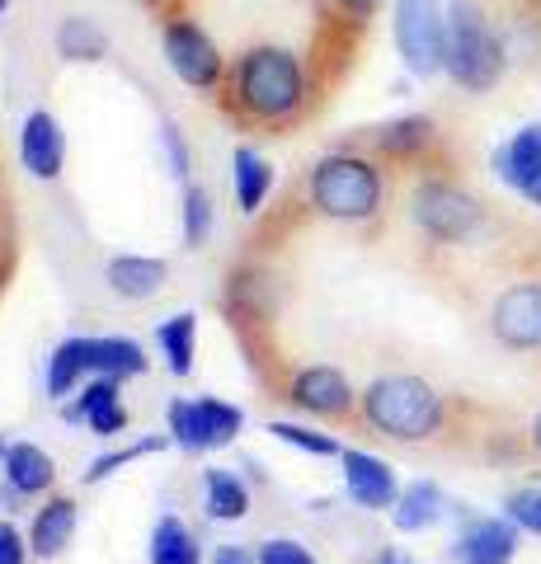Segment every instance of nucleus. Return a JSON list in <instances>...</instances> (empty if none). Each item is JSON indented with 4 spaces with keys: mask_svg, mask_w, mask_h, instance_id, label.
<instances>
[{
    "mask_svg": "<svg viewBox=\"0 0 541 564\" xmlns=\"http://www.w3.org/2000/svg\"><path fill=\"white\" fill-rule=\"evenodd\" d=\"M358 404H363V419L381 437H396V443H429V437H439L447 429V400L424 377H410V372L377 377L358 395Z\"/></svg>",
    "mask_w": 541,
    "mask_h": 564,
    "instance_id": "f257e3e1",
    "label": "nucleus"
},
{
    "mask_svg": "<svg viewBox=\"0 0 541 564\" xmlns=\"http://www.w3.org/2000/svg\"><path fill=\"white\" fill-rule=\"evenodd\" d=\"M504 66H509V52H504V39L495 33L490 14H485L476 0H452L447 6V57H443V70L452 76V85H462L470 95H485L490 85H499Z\"/></svg>",
    "mask_w": 541,
    "mask_h": 564,
    "instance_id": "f03ea898",
    "label": "nucleus"
},
{
    "mask_svg": "<svg viewBox=\"0 0 541 564\" xmlns=\"http://www.w3.org/2000/svg\"><path fill=\"white\" fill-rule=\"evenodd\" d=\"M306 76L288 47H255L236 66V104L259 122H283L302 109Z\"/></svg>",
    "mask_w": 541,
    "mask_h": 564,
    "instance_id": "7ed1b4c3",
    "label": "nucleus"
},
{
    "mask_svg": "<svg viewBox=\"0 0 541 564\" xmlns=\"http://www.w3.org/2000/svg\"><path fill=\"white\" fill-rule=\"evenodd\" d=\"M311 207L325 212L335 221H368L381 207V170L368 155H325V161L311 170Z\"/></svg>",
    "mask_w": 541,
    "mask_h": 564,
    "instance_id": "20e7f679",
    "label": "nucleus"
},
{
    "mask_svg": "<svg viewBox=\"0 0 541 564\" xmlns=\"http://www.w3.org/2000/svg\"><path fill=\"white\" fill-rule=\"evenodd\" d=\"M410 217L433 245H466L485 226V207L452 180H424L410 193Z\"/></svg>",
    "mask_w": 541,
    "mask_h": 564,
    "instance_id": "39448f33",
    "label": "nucleus"
},
{
    "mask_svg": "<svg viewBox=\"0 0 541 564\" xmlns=\"http://www.w3.org/2000/svg\"><path fill=\"white\" fill-rule=\"evenodd\" d=\"M396 47L414 76H439L447 57V10L439 0H396Z\"/></svg>",
    "mask_w": 541,
    "mask_h": 564,
    "instance_id": "423d86ee",
    "label": "nucleus"
},
{
    "mask_svg": "<svg viewBox=\"0 0 541 564\" xmlns=\"http://www.w3.org/2000/svg\"><path fill=\"white\" fill-rule=\"evenodd\" d=\"M165 419H170L174 443L184 452H207V447L236 443L240 423H246L236 404H226V400H174Z\"/></svg>",
    "mask_w": 541,
    "mask_h": 564,
    "instance_id": "0eeeda50",
    "label": "nucleus"
},
{
    "mask_svg": "<svg viewBox=\"0 0 541 564\" xmlns=\"http://www.w3.org/2000/svg\"><path fill=\"white\" fill-rule=\"evenodd\" d=\"M490 334L509 352H532L541 348V278L509 282L490 306Z\"/></svg>",
    "mask_w": 541,
    "mask_h": 564,
    "instance_id": "6e6552de",
    "label": "nucleus"
},
{
    "mask_svg": "<svg viewBox=\"0 0 541 564\" xmlns=\"http://www.w3.org/2000/svg\"><path fill=\"white\" fill-rule=\"evenodd\" d=\"M165 62H170L174 76H180L184 85H194V90H213V85L221 80V52H217V43L207 39L198 24H188V20H174L165 29Z\"/></svg>",
    "mask_w": 541,
    "mask_h": 564,
    "instance_id": "1a4fd4ad",
    "label": "nucleus"
},
{
    "mask_svg": "<svg viewBox=\"0 0 541 564\" xmlns=\"http://www.w3.org/2000/svg\"><path fill=\"white\" fill-rule=\"evenodd\" d=\"M339 462H344V489L358 508H396L400 485L391 462H381L372 452H344Z\"/></svg>",
    "mask_w": 541,
    "mask_h": 564,
    "instance_id": "9d476101",
    "label": "nucleus"
},
{
    "mask_svg": "<svg viewBox=\"0 0 541 564\" xmlns=\"http://www.w3.org/2000/svg\"><path fill=\"white\" fill-rule=\"evenodd\" d=\"M452 555L462 564H513L518 555V527L509 518H476L457 536Z\"/></svg>",
    "mask_w": 541,
    "mask_h": 564,
    "instance_id": "9b49d317",
    "label": "nucleus"
},
{
    "mask_svg": "<svg viewBox=\"0 0 541 564\" xmlns=\"http://www.w3.org/2000/svg\"><path fill=\"white\" fill-rule=\"evenodd\" d=\"M20 155L29 174H39V180H57L62 174V161H66V141H62V128L57 118L47 109H33L20 128Z\"/></svg>",
    "mask_w": 541,
    "mask_h": 564,
    "instance_id": "f8f14e48",
    "label": "nucleus"
},
{
    "mask_svg": "<svg viewBox=\"0 0 541 564\" xmlns=\"http://www.w3.org/2000/svg\"><path fill=\"white\" fill-rule=\"evenodd\" d=\"M292 404H302L311 414L339 419L354 410V386L344 381L339 367H306V372H296V381H292Z\"/></svg>",
    "mask_w": 541,
    "mask_h": 564,
    "instance_id": "ddd939ff",
    "label": "nucleus"
},
{
    "mask_svg": "<svg viewBox=\"0 0 541 564\" xmlns=\"http://www.w3.org/2000/svg\"><path fill=\"white\" fill-rule=\"evenodd\" d=\"M495 170H499L504 184L528 198L532 184L541 180V122H528V128H518L509 141H504L499 155H495Z\"/></svg>",
    "mask_w": 541,
    "mask_h": 564,
    "instance_id": "4468645a",
    "label": "nucleus"
},
{
    "mask_svg": "<svg viewBox=\"0 0 541 564\" xmlns=\"http://www.w3.org/2000/svg\"><path fill=\"white\" fill-rule=\"evenodd\" d=\"M165 259H142V254H118L109 259V288L118 296H128V302H147V296H155L165 288Z\"/></svg>",
    "mask_w": 541,
    "mask_h": 564,
    "instance_id": "2eb2a0df",
    "label": "nucleus"
},
{
    "mask_svg": "<svg viewBox=\"0 0 541 564\" xmlns=\"http://www.w3.org/2000/svg\"><path fill=\"white\" fill-rule=\"evenodd\" d=\"M80 348H85V372H95V377L123 381V377L147 372V352L132 339H80Z\"/></svg>",
    "mask_w": 541,
    "mask_h": 564,
    "instance_id": "dca6fc26",
    "label": "nucleus"
},
{
    "mask_svg": "<svg viewBox=\"0 0 541 564\" xmlns=\"http://www.w3.org/2000/svg\"><path fill=\"white\" fill-rule=\"evenodd\" d=\"M72 419H85L99 437H113V433H123L128 429V410L118 404V381L113 377H99L90 391H85L72 410H66Z\"/></svg>",
    "mask_w": 541,
    "mask_h": 564,
    "instance_id": "f3484780",
    "label": "nucleus"
},
{
    "mask_svg": "<svg viewBox=\"0 0 541 564\" xmlns=\"http://www.w3.org/2000/svg\"><path fill=\"white\" fill-rule=\"evenodd\" d=\"M372 141H377L381 155L414 161V155H424L433 141H439V128H433V118H424V113H405V118H396V122H381Z\"/></svg>",
    "mask_w": 541,
    "mask_h": 564,
    "instance_id": "a211bd4d",
    "label": "nucleus"
},
{
    "mask_svg": "<svg viewBox=\"0 0 541 564\" xmlns=\"http://www.w3.org/2000/svg\"><path fill=\"white\" fill-rule=\"evenodd\" d=\"M76 536V503L72 499H52L47 508H39L33 518V532H29V545L39 560H57L66 545Z\"/></svg>",
    "mask_w": 541,
    "mask_h": 564,
    "instance_id": "6ab92c4d",
    "label": "nucleus"
},
{
    "mask_svg": "<svg viewBox=\"0 0 541 564\" xmlns=\"http://www.w3.org/2000/svg\"><path fill=\"white\" fill-rule=\"evenodd\" d=\"M6 480L10 489H20V494H43L52 489V480H57V466H52V456L43 447H33V443H14L6 452Z\"/></svg>",
    "mask_w": 541,
    "mask_h": 564,
    "instance_id": "aec40b11",
    "label": "nucleus"
},
{
    "mask_svg": "<svg viewBox=\"0 0 541 564\" xmlns=\"http://www.w3.org/2000/svg\"><path fill=\"white\" fill-rule=\"evenodd\" d=\"M443 518V489L433 480H414L400 489V499L391 508V522L400 527V532H424V527H433Z\"/></svg>",
    "mask_w": 541,
    "mask_h": 564,
    "instance_id": "412c9836",
    "label": "nucleus"
},
{
    "mask_svg": "<svg viewBox=\"0 0 541 564\" xmlns=\"http://www.w3.org/2000/svg\"><path fill=\"white\" fill-rule=\"evenodd\" d=\"M273 188V165L255 147H236V203L240 212H259Z\"/></svg>",
    "mask_w": 541,
    "mask_h": 564,
    "instance_id": "4be33fe9",
    "label": "nucleus"
},
{
    "mask_svg": "<svg viewBox=\"0 0 541 564\" xmlns=\"http://www.w3.org/2000/svg\"><path fill=\"white\" fill-rule=\"evenodd\" d=\"M155 344L165 348V358H170V372H174V377H188V372H194L198 315H194V311H184V315H174V321H165L161 329H155Z\"/></svg>",
    "mask_w": 541,
    "mask_h": 564,
    "instance_id": "5701e85b",
    "label": "nucleus"
},
{
    "mask_svg": "<svg viewBox=\"0 0 541 564\" xmlns=\"http://www.w3.org/2000/svg\"><path fill=\"white\" fill-rule=\"evenodd\" d=\"M198 536L188 532V522L161 518L151 532V564H198Z\"/></svg>",
    "mask_w": 541,
    "mask_h": 564,
    "instance_id": "b1692460",
    "label": "nucleus"
},
{
    "mask_svg": "<svg viewBox=\"0 0 541 564\" xmlns=\"http://www.w3.org/2000/svg\"><path fill=\"white\" fill-rule=\"evenodd\" d=\"M203 494H207V513L221 518V522L246 518V508H250V489L240 485L231 470H207Z\"/></svg>",
    "mask_w": 541,
    "mask_h": 564,
    "instance_id": "393cba45",
    "label": "nucleus"
},
{
    "mask_svg": "<svg viewBox=\"0 0 541 564\" xmlns=\"http://www.w3.org/2000/svg\"><path fill=\"white\" fill-rule=\"evenodd\" d=\"M57 47H62V57H72V62H99L104 57V33L90 20H66L57 29Z\"/></svg>",
    "mask_w": 541,
    "mask_h": 564,
    "instance_id": "a878e982",
    "label": "nucleus"
},
{
    "mask_svg": "<svg viewBox=\"0 0 541 564\" xmlns=\"http://www.w3.org/2000/svg\"><path fill=\"white\" fill-rule=\"evenodd\" d=\"M80 372H85V348H80V339L57 344V352H52V362H47V391L62 400L76 386Z\"/></svg>",
    "mask_w": 541,
    "mask_h": 564,
    "instance_id": "bb28decb",
    "label": "nucleus"
},
{
    "mask_svg": "<svg viewBox=\"0 0 541 564\" xmlns=\"http://www.w3.org/2000/svg\"><path fill=\"white\" fill-rule=\"evenodd\" d=\"M269 433H273V437H283V443H292V447L311 452V456H344V447L335 443V437H329V433H316V429H306V423L278 419V423H269Z\"/></svg>",
    "mask_w": 541,
    "mask_h": 564,
    "instance_id": "cd10ccee",
    "label": "nucleus"
},
{
    "mask_svg": "<svg viewBox=\"0 0 541 564\" xmlns=\"http://www.w3.org/2000/svg\"><path fill=\"white\" fill-rule=\"evenodd\" d=\"M207 231H213V198L203 188H184V240L203 245Z\"/></svg>",
    "mask_w": 541,
    "mask_h": 564,
    "instance_id": "c85d7f7f",
    "label": "nucleus"
},
{
    "mask_svg": "<svg viewBox=\"0 0 541 564\" xmlns=\"http://www.w3.org/2000/svg\"><path fill=\"white\" fill-rule=\"evenodd\" d=\"M504 518L522 527V532L541 536V489H513L509 499H504Z\"/></svg>",
    "mask_w": 541,
    "mask_h": 564,
    "instance_id": "c756f323",
    "label": "nucleus"
},
{
    "mask_svg": "<svg viewBox=\"0 0 541 564\" xmlns=\"http://www.w3.org/2000/svg\"><path fill=\"white\" fill-rule=\"evenodd\" d=\"M147 452H161V443H155V437H151V443H132V447H123V452H113V456H99V462L90 466V470H85V480H104V475H109V470H118V466H123V462H137V456H147Z\"/></svg>",
    "mask_w": 541,
    "mask_h": 564,
    "instance_id": "7c9ffc66",
    "label": "nucleus"
},
{
    "mask_svg": "<svg viewBox=\"0 0 541 564\" xmlns=\"http://www.w3.org/2000/svg\"><path fill=\"white\" fill-rule=\"evenodd\" d=\"M259 564H316L296 541H269L264 551H259Z\"/></svg>",
    "mask_w": 541,
    "mask_h": 564,
    "instance_id": "2f4dec72",
    "label": "nucleus"
},
{
    "mask_svg": "<svg viewBox=\"0 0 541 564\" xmlns=\"http://www.w3.org/2000/svg\"><path fill=\"white\" fill-rule=\"evenodd\" d=\"M29 551H24V536L14 532L10 522H0V564H24Z\"/></svg>",
    "mask_w": 541,
    "mask_h": 564,
    "instance_id": "473e14b6",
    "label": "nucleus"
},
{
    "mask_svg": "<svg viewBox=\"0 0 541 564\" xmlns=\"http://www.w3.org/2000/svg\"><path fill=\"white\" fill-rule=\"evenodd\" d=\"M165 147H170V161H174V174H188V151L184 141L174 137V122H165Z\"/></svg>",
    "mask_w": 541,
    "mask_h": 564,
    "instance_id": "72a5a7b5",
    "label": "nucleus"
},
{
    "mask_svg": "<svg viewBox=\"0 0 541 564\" xmlns=\"http://www.w3.org/2000/svg\"><path fill=\"white\" fill-rule=\"evenodd\" d=\"M377 6H381V0H339V10L348 14V20H372Z\"/></svg>",
    "mask_w": 541,
    "mask_h": 564,
    "instance_id": "f704fd0d",
    "label": "nucleus"
},
{
    "mask_svg": "<svg viewBox=\"0 0 541 564\" xmlns=\"http://www.w3.org/2000/svg\"><path fill=\"white\" fill-rule=\"evenodd\" d=\"M213 564H259V560H255L250 551H240V545H221Z\"/></svg>",
    "mask_w": 541,
    "mask_h": 564,
    "instance_id": "c9c22d12",
    "label": "nucleus"
},
{
    "mask_svg": "<svg viewBox=\"0 0 541 564\" xmlns=\"http://www.w3.org/2000/svg\"><path fill=\"white\" fill-rule=\"evenodd\" d=\"M528 447H532V452L541 456V414L532 419V429H528Z\"/></svg>",
    "mask_w": 541,
    "mask_h": 564,
    "instance_id": "e433bc0d",
    "label": "nucleus"
},
{
    "mask_svg": "<svg viewBox=\"0 0 541 564\" xmlns=\"http://www.w3.org/2000/svg\"><path fill=\"white\" fill-rule=\"evenodd\" d=\"M377 564H410V560H400L396 551H387V555H377Z\"/></svg>",
    "mask_w": 541,
    "mask_h": 564,
    "instance_id": "4c0bfd02",
    "label": "nucleus"
},
{
    "mask_svg": "<svg viewBox=\"0 0 541 564\" xmlns=\"http://www.w3.org/2000/svg\"><path fill=\"white\" fill-rule=\"evenodd\" d=\"M528 203H537V207H541V180L532 184V193H528Z\"/></svg>",
    "mask_w": 541,
    "mask_h": 564,
    "instance_id": "58836bf2",
    "label": "nucleus"
},
{
    "mask_svg": "<svg viewBox=\"0 0 541 564\" xmlns=\"http://www.w3.org/2000/svg\"><path fill=\"white\" fill-rule=\"evenodd\" d=\"M6 452H10V447H6V443H0V466H6Z\"/></svg>",
    "mask_w": 541,
    "mask_h": 564,
    "instance_id": "ea45409f",
    "label": "nucleus"
},
{
    "mask_svg": "<svg viewBox=\"0 0 541 564\" xmlns=\"http://www.w3.org/2000/svg\"><path fill=\"white\" fill-rule=\"evenodd\" d=\"M6 6H10V0H0V10H6Z\"/></svg>",
    "mask_w": 541,
    "mask_h": 564,
    "instance_id": "a19ab883",
    "label": "nucleus"
},
{
    "mask_svg": "<svg viewBox=\"0 0 541 564\" xmlns=\"http://www.w3.org/2000/svg\"><path fill=\"white\" fill-rule=\"evenodd\" d=\"M528 6H537V0H528Z\"/></svg>",
    "mask_w": 541,
    "mask_h": 564,
    "instance_id": "79ce46f5",
    "label": "nucleus"
}]
</instances>
